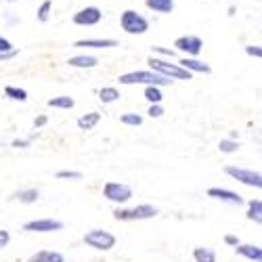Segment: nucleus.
I'll return each instance as SVG.
<instances>
[{
	"mask_svg": "<svg viewBox=\"0 0 262 262\" xmlns=\"http://www.w3.org/2000/svg\"><path fill=\"white\" fill-rule=\"evenodd\" d=\"M149 65H151V70L154 72H158V74H162V76H166V78H174V80H191L193 78V74L189 72V70H185V68H181L179 63H168V61H162V59H158V57H151L149 61H147Z\"/></svg>",
	"mask_w": 262,
	"mask_h": 262,
	"instance_id": "f257e3e1",
	"label": "nucleus"
},
{
	"mask_svg": "<svg viewBox=\"0 0 262 262\" xmlns=\"http://www.w3.org/2000/svg\"><path fill=\"white\" fill-rule=\"evenodd\" d=\"M172 80L158 74V72H130L120 76V84H156V86H168Z\"/></svg>",
	"mask_w": 262,
	"mask_h": 262,
	"instance_id": "f03ea898",
	"label": "nucleus"
},
{
	"mask_svg": "<svg viewBox=\"0 0 262 262\" xmlns=\"http://www.w3.org/2000/svg\"><path fill=\"white\" fill-rule=\"evenodd\" d=\"M158 208L151 204H141L137 208H128V210H116L114 218L116 221H147V218H156Z\"/></svg>",
	"mask_w": 262,
	"mask_h": 262,
	"instance_id": "7ed1b4c3",
	"label": "nucleus"
},
{
	"mask_svg": "<svg viewBox=\"0 0 262 262\" xmlns=\"http://www.w3.org/2000/svg\"><path fill=\"white\" fill-rule=\"evenodd\" d=\"M120 26L126 34H145L149 30V21L137 11H124L120 17Z\"/></svg>",
	"mask_w": 262,
	"mask_h": 262,
	"instance_id": "20e7f679",
	"label": "nucleus"
},
{
	"mask_svg": "<svg viewBox=\"0 0 262 262\" xmlns=\"http://www.w3.org/2000/svg\"><path fill=\"white\" fill-rule=\"evenodd\" d=\"M84 244L91 246L95 250H112L116 248V235H112L109 231H103V229H93L84 235Z\"/></svg>",
	"mask_w": 262,
	"mask_h": 262,
	"instance_id": "39448f33",
	"label": "nucleus"
},
{
	"mask_svg": "<svg viewBox=\"0 0 262 262\" xmlns=\"http://www.w3.org/2000/svg\"><path fill=\"white\" fill-rule=\"evenodd\" d=\"M225 172L229 174L231 179H235L237 183H242L246 187H254V189H260L262 187L260 172H254V170H248V168H239V166H227Z\"/></svg>",
	"mask_w": 262,
	"mask_h": 262,
	"instance_id": "423d86ee",
	"label": "nucleus"
},
{
	"mask_svg": "<svg viewBox=\"0 0 262 262\" xmlns=\"http://www.w3.org/2000/svg\"><path fill=\"white\" fill-rule=\"evenodd\" d=\"M103 195L109 202H114V204H126L130 198H133V189H130L128 185H124V183L109 181L103 187Z\"/></svg>",
	"mask_w": 262,
	"mask_h": 262,
	"instance_id": "0eeeda50",
	"label": "nucleus"
},
{
	"mask_svg": "<svg viewBox=\"0 0 262 262\" xmlns=\"http://www.w3.org/2000/svg\"><path fill=\"white\" fill-rule=\"evenodd\" d=\"M174 47H177V51H181V53L198 57L204 49V42L200 36H181V38H177V42H174Z\"/></svg>",
	"mask_w": 262,
	"mask_h": 262,
	"instance_id": "6e6552de",
	"label": "nucleus"
},
{
	"mask_svg": "<svg viewBox=\"0 0 262 262\" xmlns=\"http://www.w3.org/2000/svg\"><path fill=\"white\" fill-rule=\"evenodd\" d=\"M61 229H63V223L53 221V218H38V221H30L24 225V231H30V233H53Z\"/></svg>",
	"mask_w": 262,
	"mask_h": 262,
	"instance_id": "1a4fd4ad",
	"label": "nucleus"
},
{
	"mask_svg": "<svg viewBox=\"0 0 262 262\" xmlns=\"http://www.w3.org/2000/svg\"><path fill=\"white\" fill-rule=\"evenodd\" d=\"M101 19H103L101 9H97V7H86V9H82V11H78V13L74 15V24H76V26H97Z\"/></svg>",
	"mask_w": 262,
	"mask_h": 262,
	"instance_id": "9d476101",
	"label": "nucleus"
},
{
	"mask_svg": "<svg viewBox=\"0 0 262 262\" xmlns=\"http://www.w3.org/2000/svg\"><path fill=\"white\" fill-rule=\"evenodd\" d=\"M208 198L221 200V202H229V204H235V206H242L244 204V198L239 193L229 191V189H221V187H210L208 189Z\"/></svg>",
	"mask_w": 262,
	"mask_h": 262,
	"instance_id": "9b49d317",
	"label": "nucleus"
},
{
	"mask_svg": "<svg viewBox=\"0 0 262 262\" xmlns=\"http://www.w3.org/2000/svg\"><path fill=\"white\" fill-rule=\"evenodd\" d=\"M118 42L112 38H86V40H78L74 47L78 49H112Z\"/></svg>",
	"mask_w": 262,
	"mask_h": 262,
	"instance_id": "f8f14e48",
	"label": "nucleus"
},
{
	"mask_svg": "<svg viewBox=\"0 0 262 262\" xmlns=\"http://www.w3.org/2000/svg\"><path fill=\"white\" fill-rule=\"evenodd\" d=\"M235 252L239 256H244L252 262H260L262 260V248L260 246H252V244H237L235 246Z\"/></svg>",
	"mask_w": 262,
	"mask_h": 262,
	"instance_id": "ddd939ff",
	"label": "nucleus"
},
{
	"mask_svg": "<svg viewBox=\"0 0 262 262\" xmlns=\"http://www.w3.org/2000/svg\"><path fill=\"white\" fill-rule=\"evenodd\" d=\"M179 65H181V68H185V70H189L191 74H193V72H200V74H210V72H212V68H210L208 63L198 61V59H189V57L181 59Z\"/></svg>",
	"mask_w": 262,
	"mask_h": 262,
	"instance_id": "4468645a",
	"label": "nucleus"
},
{
	"mask_svg": "<svg viewBox=\"0 0 262 262\" xmlns=\"http://www.w3.org/2000/svg\"><path fill=\"white\" fill-rule=\"evenodd\" d=\"M28 262H65V258H63V254L53 252V250H40L34 256H30Z\"/></svg>",
	"mask_w": 262,
	"mask_h": 262,
	"instance_id": "2eb2a0df",
	"label": "nucleus"
},
{
	"mask_svg": "<svg viewBox=\"0 0 262 262\" xmlns=\"http://www.w3.org/2000/svg\"><path fill=\"white\" fill-rule=\"evenodd\" d=\"M145 3H147V7L151 11L162 13V15H168L174 9V0H145Z\"/></svg>",
	"mask_w": 262,
	"mask_h": 262,
	"instance_id": "dca6fc26",
	"label": "nucleus"
},
{
	"mask_svg": "<svg viewBox=\"0 0 262 262\" xmlns=\"http://www.w3.org/2000/svg\"><path fill=\"white\" fill-rule=\"evenodd\" d=\"M68 63L72 65V68H95V65L99 63V59L93 57V55H78V57H72Z\"/></svg>",
	"mask_w": 262,
	"mask_h": 262,
	"instance_id": "f3484780",
	"label": "nucleus"
},
{
	"mask_svg": "<svg viewBox=\"0 0 262 262\" xmlns=\"http://www.w3.org/2000/svg\"><path fill=\"white\" fill-rule=\"evenodd\" d=\"M99 122H101V114L91 112V114H86V116L78 118V128H80V130H93Z\"/></svg>",
	"mask_w": 262,
	"mask_h": 262,
	"instance_id": "a211bd4d",
	"label": "nucleus"
},
{
	"mask_svg": "<svg viewBox=\"0 0 262 262\" xmlns=\"http://www.w3.org/2000/svg\"><path fill=\"white\" fill-rule=\"evenodd\" d=\"M248 218H250V221H254L256 225L262 223V202L260 200H252L248 204Z\"/></svg>",
	"mask_w": 262,
	"mask_h": 262,
	"instance_id": "6ab92c4d",
	"label": "nucleus"
},
{
	"mask_svg": "<svg viewBox=\"0 0 262 262\" xmlns=\"http://www.w3.org/2000/svg\"><path fill=\"white\" fill-rule=\"evenodd\" d=\"M193 258H195V262H216V252L210 248H195Z\"/></svg>",
	"mask_w": 262,
	"mask_h": 262,
	"instance_id": "aec40b11",
	"label": "nucleus"
},
{
	"mask_svg": "<svg viewBox=\"0 0 262 262\" xmlns=\"http://www.w3.org/2000/svg\"><path fill=\"white\" fill-rule=\"evenodd\" d=\"M99 99H101V103H114L120 99V91L114 89V86H105V89L99 91Z\"/></svg>",
	"mask_w": 262,
	"mask_h": 262,
	"instance_id": "412c9836",
	"label": "nucleus"
},
{
	"mask_svg": "<svg viewBox=\"0 0 262 262\" xmlns=\"http://www.w3.org/2000/svg\"><path fill=\"white\" fill-rule=\"evenodd\" d=\"M145 99H147L149 103H162L164 95H162V91H160V86H156V84H147V89H145Z\"/></svg>",
	"mask_w": 262,
	"mask_h": 262,
	"instance_id": "4be33fe9",
	"label": "nucleus"
},
{
	"mask_svg": "<svg viewBox=\"0 0 262 262\" xmlns=\"http://www.w3.org/2000/svg\"><path fill=\"white\" fill-rule=\"evenodd\" d=\"M15 198H17L21 204H34V202H38L40 193H38V189H26V191H19Z\"/></svg>",
	"mask_w": 262,
	"mask_h": 262,
	"instance_id": "5701e85b",
	"label": "nucleus"
},
{
	"mask_svg": "<svg viewBox=\"0 0 262 262\" xmlns=\"http://www.w3.org/2000/svg\"><path fill=\"white\" fill-rule=\"evenodd\" d=\"M76 103L72 97H55V99H49V107H55V109H72Z\"/></svg>",
	"mask_w": 262,
	"mask_h": 262,
	"instance_id": "b1692460",
	"label": "nucleus"
},
{
	"mask_svg": "<svg viewBox=\"0 0 262 262\" xmlns=\"http://www.w3.org/2000/svg\"><path fill=\"white\" fill-rule=\"evenodd\" d=\"M5 95L9 99H13V101H28V93L24 89H17V86H7Z\"/></svg>",
	"mask_w": 262,
	"mask_h": 262,
	"instance_id": "393cba45",
	"label": "nucleus"
},
{
	"mask_svg": "<svg viewBox=\"0 0 262 262\" xmlns=\"http://www.w3.org/2000/svg\"><path fill=\"white\" fill-rule=\"evenodd\" d=\"M218 149H221L223 154H235V151L239 149V143L235 139H223L221 143H218Z\"/></svg>",
	"mask_w": 262,
	"mask_h": 262,
	"instance_id": "a878e982",
	"label": "nucleus"
},
{
	"mask_svg": "<svg viewBox=\"0 0 262 262\" xmlns=\"http://www.w3.org/2000/svg\"><path fill=\"white\" fill-rule=\"evenodd\" d=\"M59 181H82V172H74V170H61L57 172Z\"/></svg>",
	"mask_w": 262,
	"mask_h": 262,
	"instance_id": "bb28decb",
	"label": "nucleus"
},
{
	"mask_svg": "<svg viewBox=\"0 0 262 262\" xmlns=\"http://www.w3.org/2000/svg\"><path fill=\"white\" fill-rule=\"evenodd\" d=\"M51 9H53V3H51V0H45V3L40 5V9H38V19H40V21H49Z\"/></svg>",
	"mask_w": 262,
	"mask_h": 262,
	"instance_id": "cd10ccee",
	"label": "nucleus"
},
{
	"mask_svg": "<svg viewBox=\"0 0 262 262\" xmlns=\"http://www.w3.org/2000/svg\"><path fill=\"white\" fill-rule=\"evenodd\" d=\"M120 120H122V124H126V126H141V124H143V118H141L139 114H124Z\"/></svg>",
	"mask_w": 262,
	"mask_h": 262,
	"instance_id": "c85d7f7f",
	"label": "nucleus"
},
{
	"mask_svg": "<svg viewBox=\"0 0 262 262\" xmlns=\"http://www.w3.org/2000/svg\"><path fill=\"white\" fill-rule=\"evenodd\" d=\"M151 118H162L164 116V107H162V103H151V107H149V112H147Z\"/></svg>",
	"mask_w": 262,
	"mask_h": 262,
	"instance_id": "c756f323",
	"label": "nucleus"
},
{
	"mask_svg": "<svg viewBox=\"0 0 262 262\" xmlns=\"http://www.w3.org/2000/svg\"><path fill=\"white\" fill-rule=\"evenodd\" d=\"M11 244V233L9 231H0V250H3V248H7Z\"/></svg>",
	"mask_w": 262,
	"mask_h": 262,
	"instance_id": "7c9ffc66",
	"label": "nucleus"
},
{
	"mask_svg": "<svg viewBox=\"0 0 262 262\" xmlns=\"http://www.w3.org/2000/svg\"><path fill=\"white\" fill-rule=\"evenodd\" d=\"M13 51H15V49H13L11 42H9L7 38L0 36V53H13Z\"/></svg>",
	"mask_w": 262,
	"mask_h": 262,
	"instance_id": "2f4dec72",
	"label": "nucleus"
},
{
	"mask_svg": "<svg viewBox=\"0 0 262 262\" xmlns=\"http://www.w3.org/2000/svg\"><path fill=\"white\" fill-rule=\"evenodd\" d=\"M30 139H15L13 143H11V147H15V149H26V147H30Z\"/></svg>",
	"mask_w": 262,
	"mask_h": 262,
	"instance_id": "473e14b6",
	"label": "nucleus"
},
{
	"mask_svg": "<svg viewBox=\"0 0 262 262\" xmlns=\"http://www.w3.org/2000/svg\"><path fill=\"white\" fill-rule=\"evenodd\" d=\"M246 53H248V55H252V57H256V59H260V57H262L260 47H252V45H250V47H246Z\"/></svg>",
	"mask_w": 262,
	"mask_h": 262,
	"instance_id": "72a5a7b5",
	"label": "nucleus"
},
{
	"mask_svg": "<svg viewBox=\"0 0 262 262\" xmlns=\"http://www.w3.org/2000/svg\"><path fill=\"white\" fill-rule=\"evenodd\" d=\"M225 244L235 248V246L239 244V237H237V235H225Z\"/></svg>",
	"mask_w": 262,
	"mask_h": 262,
	"instance_id": "f704fd0d",
	"label": "nucleus"
},
{
	"mask_svg": "<svg viewBox=\"0 0 262 262\" xmlns=\"http://www.w3.org/2000/svg\"><path fill=\"white\" fill-rule=\"evenodd\" d=\"M47 120H49L47 116H38V118L34 120V126H36V128H42V126H45V124H47Z\"/></svg>",
	"mask_w": 262,
	"mask_h": 262,
	"instance_id": "c9c22d12",
	"label": "nucleus"
},
{
	"mask_svg": "<svg viewBox=\"0 0 262 262\" xmlns=\"http://www.w3.org/2000/svg\"><path fill=\"white\" fill-rule=\"evenodd\" d=\"M154 51H156V53H162V55H166V57H174V51H170V49H162V47H154Z\"/></svg>",
	"mask_w": 262,
	"mask_h": 262,
	"instance_id": "e433bc0d",
	"label": "nucleus"
},
{
	"mask_svg": "<svg viewBox=\"0 0 262 262\" xmlns=\"http://www.w3.org/2000/svg\"><path fill=\"white\" fill-rule=\"evenodd\" d=\"M15 55V51L13 53H0V61H5V59H9V57H13Z\"/></svg>",
	"mask_w": 262,
	"mask_h": 262,
	"instance_id": "4c0bfd02",
	"label": "nucleus"
},
{
	"mask_svg": "<svg viewBox=\"0 0 262 262\" xmlns=\"http://www.w3.org/2000/svg\"><path fill=\"white\" fill-rule=\"evenodd\" d=\"M9 3H13V0H9Z\"/></svg>",
	"mask_w": 262,
	"mask_h": 262,
	"instance_id": "58836bf2",
	"label": "nucleus"
}]
</instances>
